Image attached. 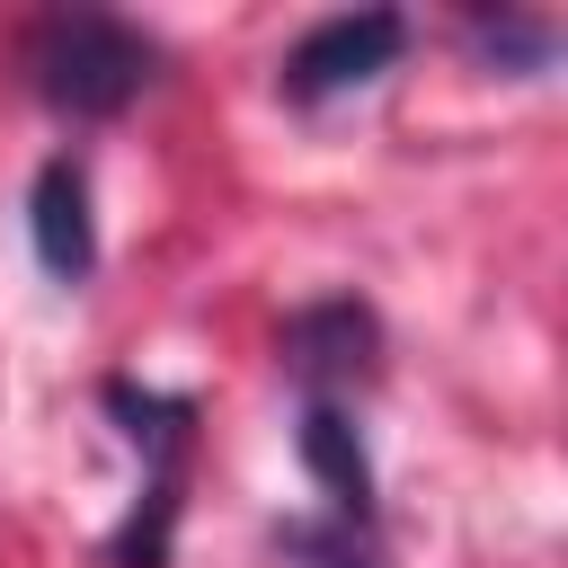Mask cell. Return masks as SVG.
I'll return each mask as SVG.
<instances>
[{"instance_id": "1", "label": "cell", "mask_w": 568, "mask_h": 568, "mask_svg": "<svg viewBox=\"0 0 568 568\" xmlns=\"http://www.w3.org/2000/svg\"><path fill=\"white\" fill-rule=\"evenodd\" d=\"M151 36L106 9H44L27 27V80L53 115H124L151 89Z\"/></svg>"}, {"instance_id": "2", "label": "cell", "mask_w": 568, "mask_h": 568, "mask_svg": "<svg viewBox=\"0 0 568 568\" xmlns=\"http://www.w3.org/2000/svg\"><path fill=\"white\" fill-rule=\"evenodd\" d=\"M399 53H408V18L399 9H337L284 53V98L293 106H328L346 89H373Z\"/></svg>"}, {"instance_id": "3", "label": "cell", "mask_w": 568, "mask_h": 568, "mask_svg": "<svg viewBox=\"0 0 568 568\" xmlns=\"http://www.w3.org/2000/svg\"><path fill=\"white\" fill-rule=\"evenodd\" d=\"M27 222H36V257H44L62 284H80V275H89V257H98V240H89V178H80V160H44V169H36Z\"/></svg>"}, {"instance_id": "4", "label": "cell", "mask_w": 568, "mask_h": 568, "mask_svg": "<svg viewBox=\"0 0 568 568\" xmlns=\"http://www.w3.org/2000/svg\"><path fill=\"white\" fill-rule=\"evenodd\" d=\"M293 373H302V390L311 399H328V382H355L364 373V355H373V320L355 311V302H320V311H302L293 320Z\"/></svg>"}, {"instance_id": "5", "label": "cell", "mask_w": 568, "mask_h": 568, "mask_svg": "<svg viewBox=\"0 0 568 568\" xmlns=\"http://www.w3.org/2000/svg\"><path fill=\"white\" fill-rule=\"evenodd\" d=\"M470 44H479L488 62H524V71L550 62V27H541V18H470Z\"/></svg>"}]
</instances>
